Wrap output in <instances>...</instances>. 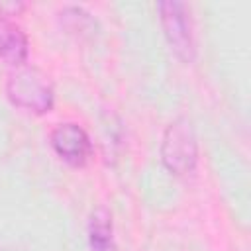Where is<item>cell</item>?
Here are the masks:
<instances>
[{"label": "cell", "instance_id": "1", "mask_svg": "<svg viewBox=\"0 0 251 251\" xmlns=\"http://www.w3.org/2000/svg\"><path fill=\"white\" fill-rule=\"evenodd\" d=\"M6 96L16 108L33 114H45L55 104V92L49 78L33 67H22L8 76Z\"/></svg>", "mask_w": 251, "mask_h": 251}, {"label": "cell", "instance_id": "2", "mask_svg": "<svg viewBox=\"0 0 251 251\" xmlns=\"http://www.w3.org/2000/svg\"><path fill=\"white\" fill-rule=\"evenodd\" d=\"M161 161L173 175H188L194 171L198 161V143L188 120H175L163 135Z\"/></svg>", "mask_w": 251, "mask_h": 251}, {"label": "cell", "instance_id": "3", "mask_svg": "<svg viewBox=\"0 0 251 251\" xmlns=\"http://www.w3.org/2000/svg\"><path fill=\"white\" fill-rule=\"evenodd\" d=\"M159 20L171 49L186 63L194 61L196 45L192 33L190 8L182 2H159Z\"/></svg>", "mask_w": 251, "mask_h": 251}, {"label": "cell", "instance_id": "4", "mask_svg": "<svg viewBox=\"0 0 251 251\" xmlns=\"http://www.w3.org/2000/svg\"><path fill=\"white\" fill-rule=\"evenodd\" d=\"M51 147L71 167H84L92 157V143L76 124H61L51 133Z\"/></svg>", "mask_w": 251, "mask_h": 251}, {"label": "cell", "instance_id": "5", "mask_svg": "<svg viewBox=\"0 0 251 251\" xmlns=\"http://www.w3.org/2000/svg\"><path fill=\"white\" fill-rule=\"evenodd\" d=\"M0 57L14 67H20L27 57V37L12 20L0 16Z\"/></svg>", "mask_w": 251, "mask_h": 251}, {"label": "cell", "instance_id": "6", "mask_svg": "<svg viewBox=\"0 0 251 251\" xmlns=\"http://www.w3.org/2000/svg\"><path fill=\"white\" fill-rule=\"evenodd\" d=\"M88 243L92 251H114V227L112 216L106 208H98L92 212L88 222Z\"/></svg>", "mask_w": 251, "mask_h": 251}]
</instances>
